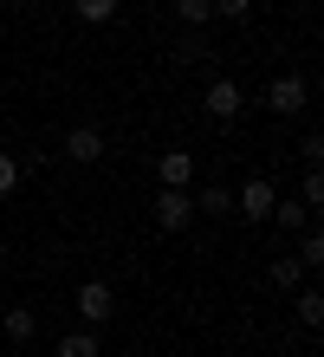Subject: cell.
<instances>
[{"label":"cell","instance_id":"obj_4","mask_svg":"<svg viewBox=\"0 0 324 357\" xmlns=\"http://www.w3.org/2000/svg\"><path fill=\"white\" fill-rule=\"evenodd\" d=\"M201 104H208V117H240L247 111V91H240V78H214Z\"/></svg>","mask_w":324,"mask_h":357},{"label":"cell","instance_id":"obj_15","mask_svg":"<svg viewBox=\"0 0 324 357\" xmlns=\"http://www.w3.org/2000/svg\"><path fill=\"white\" fill-rule=\"evenodd\" d=\"M298 325H305V331L324 325V299H318V292H298Z\"/></svg>","mask_w":324,"mask_h":357},{"label":"cell","instance_id":"obj_5","mask_svg":"<svg viewBox=\"0 0 324 357\" xmlns=\"http://www.w3.org/2000/svg\"><path fill=\"white\" fill-rule=\"evenodd\" d=\"M111 305L117 299H111V286H104V280H84L78 286V319L84 325H104V319H111Z\"/></svg>","mask_w":324,"mask_h":357},{"label":"cell","instance_id":"obj_18","mask_svg":"<svg viewBox=\"0 0 324 357\" xmlns=\"http://www.w3.org/2000/svg\"><path fill=\"white\" fill-rule=\"evenodd\" d=\"M208 7L221 13V20H247V13H253V0H208Z\"/></svg>","mask_w":324,"mask_h":357},{"label":"cell","instance_id":"obj_2","mask_svg":"<svg viewBox=\"0 0 324 357\" xmlns=\"http://www.w3.org/2000/svg\"><path fill=\"white\" fill-rule=\"evenodd\" d=\"M272 202H279V188H272L266 176H247V182H240V195H233V215H240V221H266V215H272Z\"/></svg>","mask_w":324,"mask_h":357},{"label":"cell","instance_id":"obj_19","mask_svg":"<svg viewBox=\"0 0 324 357\" xmlns=\"http://www.w3.org/2000/svg\"><path fill=\"white\" fill-rule=\"evenodd\" d=\"M13 182H20V156H0V195H13Z\"/></svg>","mask_w":324,"mask_h":357},{"label":"cell","instance_id":"obj_14","mask_svg":"<svg viewBox=\"0 0 324 357\" xmlns=\"http://www.w3.org/2000/svg\"><path fill=\"white\" fill-rule=\"evenodd\" d=\"M176 20H182V26H208L214 7H208V0H176Z\"/></svg>","mask_w":324,"mask_h":357},{"label":"cell","instance_id":"obj_7","mask_svg":"<svg viewBox=\"0 0 324 357\" xmlns=\"http://www.w3.org/2000/svg\"><path fill=\"white\" fill-rule=\"evenodd\" d=\"M156 176H162V188H188V182H194V156H188V150H169V156L156 162Z\"/></svg>","mask_w":324,"mask_h":357},{"label":"cell","instance_id":"obj_3","mask_svg":"<svg viewBox=\"0 0 324 357\" xmlns=\"http://www.w3.org/2000/svg\"><path fill=\"white\" fill-rule=\"evenodd\" d=\"M188 221H194V195H188V188H162V195H156V227H162V234H182Z\"/></svg>","mask_w":324,"mask_h":357},{"label":"cell","instance_id":"obj_1","mask_svg":"<svg viewBox=\"0 0 324 357\" xmlns=\"http://www.w3.org/2000/svg\"><path fill=\"white\" fill-rule=\"evenodd\" d=\"M305 104H311V78L305 72H279L272 85H266V111L272 117H298Z\"/></svg>","mask_w":324,"mask_h":357},{"label":"cell","instance_id":"obj_12","mask_svg":"<svg viewBox=\"0 0 324 357\" xmlns=\"http://www.w3.org/2000/svg\"><path fill=\"white\" fill-rule=\"evenodd\" d=\"M59 357H98V338H91V331H65V338H59Z\"/></svg>","mask_w":324,"mask_h":357},{"label":"cell","instance_id":"obj_11","mask_svg":"<svg viewBox=\"0 0 324 357\" xmlns=\"http://www.w3.org/2000/svg\"><path fill=\"white\" fill-rule=\"evenodd\" d=\"M33 331H39V319H33L26 305H13V312H7V338H13V344H26Z\"/></svg>","mask_w":324,"mask_h":357},{"label":"cell","instance_id":"obj_10","mask_svg":"<svg viewBox=\"0 0 324 357\" xmlns=\"http://www.w3.org/2000/svg\"><path fill=\"white\" fill-rule=\"evenodd\" d=\"M266 221H279V227H311V208H305V202H272Z\"/></svg>","mask_w":324,"mask_h":357},{"label":"cell","instance_id":"obj_6","mask_svg":"<svg viewBox=\"0 0 324 357\" xmlns=\"http://www.w3.org/2000/svg\"><path fill=\"white\" fill-rule=\"evenodd\" d=\"M65 156L72 162H104V130L98 123H78V130L65 137Z\"/></svg>","mask_w":324,"mask_h":357},{"label":"cell","instance_id":"obj_16","mask_svg":"<svg viewBox=\"0 0 324 357\" xmlns=\"http://www.w3.org/2000/svg\"><path fill=\"white\" fill-rule=\"evenodd\" d=\"M298 260H305V273L324 260V241H318V227H305V241H298Z\"/></svg>","mask_w":324,"mask_h":357},{"label":"cell","instance_id":"obj_9","mask_svg":"<svg viewBox=\"0 0 324 357\" xmlns=\"http://www.w3.org/2000/svg\"><path fill=\"white\" fill-rule=\"evenodd\" d=\"M298 280H305V260H298V254H279V260H272V286H279V292H292Z\"/></svg>","mask_w":324,"mask_h":357},{"label":"cell","instance_id":"obj_17","mask_svg":"<svg viewBox=\"0 0 324 357\" xmlns=\"http://www.w3.org/2000/svg\"><path fill=\"white\" fill-rule=\"evenodd\" d=\"M324 202V176H318V162H305V208Z\"/></svg>","mask_w":324,"mask_h":357},{"label":"cell","instance_id":"obj_21","mask_svg":"<svg viewBox=\"0 0 324 357\" xmlns=\"http://www.w3.org/2000/svg\"><path fill=\"white\" fill-rule=\"evenodd\" d=\"M0 357H20V351H0Z\"/></svg>","mask_w":324,"mask_h":357},{"label":"cell","instance_id":"obj_13","mask_svg":"<svg viewBox=\"0 0 324 357\" xmlns=\"http://www.w3.org/2000/svg\"><path fill=\"white\" fill-rule=\"evenodd\" d=\"M72 7H78V20H84V26H104V20L117 13V0H72Z\"/></svg>","mask_w":324,"mask_h":357},{"label":"cell","instance_id":"obj_8","mask_svg":"<svg viewBox=\"0 0 324 357\" xmlns=\"http://www.w3.org/2000/svg\"><path fill=\"white\" fill-rule=\"evenodd\" d=\"M194 215H233V188H201V195H194Z\"/></svg>","mask_w":324,"mask_h":357},{"label":"cell","instance_id":"obj_20","mask_svg":"<svg viewBox=\"0 0 324 357\" xmlns=\"http://www.w3.org/2000/svg\"><path fill=\"white\" fill-rule=\"evenodd\" d=\"M279 357H298V351H279Z\"/></svg>","mask_w":324,"mask_h":357}]
</instances>
